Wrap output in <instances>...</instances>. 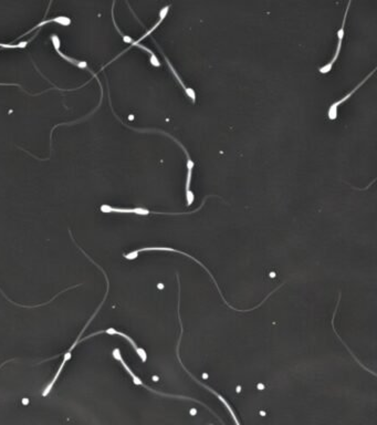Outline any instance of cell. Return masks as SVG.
Returning a JSON list of instances; mask_svg holds the SVG:
<instances>
[{"label": "cell", "mask_w": 377, "mask_h": 425, "mask_svg": "<svg viewBox=\"0 0 377 425\" xmlns=\"http://www.w3.org/2000/svg\"><path fill=\"white\" fill-rule=\"evenodd\" d=\"M156 250H157V252H173V253H178V254H181V255H184V256H187L188 258H191V259H193L194 261H196L198 265H200L201 267H203L206 272H207V274L210 276V278H211V280L213 281V283H214V286H216V288L218 289V293H219V295H220V297H222V299L224 300V302L225 304L228 306L229 308H231L232 310H235V311H238V312H249V311H251V310H255V309H257V308H259L260 306H261L263 302L268 299L270 296L274 294V293H276L278 289H279V287L278 288H276L274 291H272L271 294H269L268 296H266V297L264 298V300L261 302V304H259L258 306H256L255 308H251V309H248V310H239V309H236V308H233L228 301H227L225 298H224V296H223V293H222V290H220V288H219V286H218V283H217V281H216V279L213 278V276L211 275V273L209 272V269H207V267L204 265L203 262H200L198 259H196L195 258V257H193L192 255H188L187 253H185V252H180V250H177V249H174V248H170V247H145V248H141V249H138V250H134V252H132V253H129V254H126V255H124V257L126 259H128V260H133V259H136L138 258V255L140 254V253H142V252H156Z\"/></svg>", "instance_id": "cell-1"}, {"label": "cell", "mask_w": 377, "mask_h": 425, "mask_svg": "<svg viewBox=\"0 0 377 425\" xmlns=\"http://www.w3.org/2000/svg\"><path fill=\"white\" fill-rule=\"evenodd\" d=\"M112 354H113V358H114L115 360H118V361H120V362H121V364L123 365V368H124V369H125V371L128 373V375L132 377V380H133V383H134V384H136V385H141V386H143V388H145L146 390L153 392V393H155V394H158V395H161V396L174 397V399H179V400H187V401L196 402V403H198V404H200V405H203V407H204V408H206L208 411H209L211 414H213V416H216V417L218 418V421H219L220 423H222L223 425H225V423H224L222 420H220V418L217 416V414L214 413V412H213L212 410H210L209 408H208L205 403H203V402H200V401L196 400V399H193V397H190V396H184V395H177V394H168V393H163V392L156 391V390H154V389H152V388H149V386H147L145 383H143L142 380H141L138 376H136L135 373H134L131 369H129V366H128V365H127V363L124 361V359H123V357H122V354H121V351H120L119 348H116V349H114Z\"/></svg>", "instance_id": "cell-2"}, {"label": "cell", "mask_w": 377, "mask_h": 425, "mask_svg": "<svg viewBox=\"0 0 377 425\" xmlns=\"http://www.w3.org/2000/svg\"><path fill=\"white\" fill-rule=\"evenodd\" d=\"M180 295L178 294V311H177V313H178V319H179V325H180V336H179V339H178V344H177V348H176V354H177V358H178V361H179V363H180V365H181V368H183L186 372H187V375L190 376L195 382H196L197 384H199L200 386H203V388H205V389H207L208 391L210 392V393H212L213 395H216L218 399H219V401L222 402L225 407H226V409H227V411L229 412L230 413V415H231V417H232V420H233V422H235V424L236 425H241L240 424V422H239V420H238V417H237V415H236V413H235V411H233V409L231 408V405L228 403V401L226 400V399L222 395V394H219L218 392H216L214 391L213 389H211L210 386H208V385H206L205 383H203V382H200L199 380L195 377V376H193L192 373L188 371L187 369H186V366L183 364V361H181V359H180V356H179V348H180V342H181V339H183V333H184V328H183V323H181V319H180V311H179V308H180Z\"/></svg>", "instance_id": "cell-3"}, {"label": "cell", "mask_w": 377, "mask_h": 425, "mask_svg": "<svg viewBox=\"0 0 377 425\" xmlns=\"http://www.w3.org/2000/svg\"><path fill=\"white\" fill-rule=\"evenodd\" d=\"M102 305H103V302H102V304L100 305V307L96 309V311H95V313H94V314L92 315V318H91V319H90V321H89V323L87 324V326L83 328V330H82V331H81V333L79 334V337H77V339L75 340V342H74V343L72 344V347H71V348H70V349H69V350H68V351H67L66 353H64V358H63V361L61 362V364H60V366H59V369H58V371H57V373H56V376L53 377V379H52V380H51V382H50V383H48V385H47V386H45V388H44V390H43V392H42V396H44V397H45V396H48V395L50 394V392L52 391V389H53V386H55L56 382L58 381V379H59L60 375H61V373H62V371H63V369H64V366H66L67 362H68V361H70V360H71V358H72V351L74 350V348H75V347H76L77 344H79V342H80V339H81V337H82V333H83L84 331H86V329H87V328H88V326H89V325L91 324V321H92V319H93V318L95 317V315H96V313H97V312H99V310H100V309H101Z\"/></svg>", "instance_id": "cell-4"}, {"label": "cell", "mask_w": 377, "mask_h": 425, "mask_svg": "<svg viewBox=\"0 0 377 425\" xmlns=\"http://www.w3.org/2000/svg\"><path fill=\"white\" fill-rule=\"evenodd\" d=\"M351 4H352L351 2L347 4V8H346V10H345V15H344V18H343L342 27L340 28L339 32H337V37H339V42H337V46H336V50H335L334 57L332 58V60H331L329 63H327V64H326V66H323V67H321L320 69H318V71H320L321 73H324V74H326V73H329L330 71L332 70V68H333V66H334L335 61L337 60V58H339V55H340V52H341V48H342V41H343V38H344V28H345L346 16H347L348 9H349V7H351Z\"/></svg>", "instance_id": "cell-5"}, {"label": "cell", "mask_w": 377, "mask_h": 425, "mask_svg": "<svg viewBox=\"0 0 377 425\" xmlns=\"http://www.w3.org/2000/svg\"><path fill=\"white\" fill-rule=\"evenodd\" d=\"M101 333H107V334H110V336H120V337H122V338L126 339V340L128 341V342L131 343V346L133 347V349L135 350V352L138 353V356H139V357H140V359L142 360V362H146V360H147V354H146L145 350H144V349H142V348H140L138 344H136V342H135V341H134L131 337H128L127 334L123 333V332H121V331L115 330L114 328H109V329L104 330V331H99V332L92 333V334H90V336H88L87 338H92V337L96 336V334H101ZM87 338H86V339H87Z\"/></svg>", "instance_id": "cell-6"}, {"label": "cell", "mask_w": 377, "mask_h": 425, "mask_svg": "<svg viewBox=\"0 0 377 425\" xmlns=\"http://www.w3.org/2000/svg\"><path fill=\"white\" fill-rule=\"evenodd\" d=\"M101 210L103 213H122V214H136V215H148V214H157L156 211H151L146 208L143 207H136V208H116L112 207L110 205H102ZM167 214V213H165Z\"/></svg>", "instance_id": "cell-7"}, {"label": "cell", "mask_w": 377, "mask_h": 425, "mask_svg": "<svg viewBox=\"0 0 377 425\" xmlns=\"http://www.w3.org/2000/svg\"><path fill=\"white\" fill-rule=\"evenodd\" d=\"M374 71H375V70H374ZM374 71H372V73H370L368 76H366V78L364 79V80L360 83V85H357V86H356V87L352 90V91H351L349 93H347L345 96H344V98H342L341 100H339V101H336V102L332 103V104L330 105V108H329V113H328V115H329V119H330V120H332V121H333V120H336V118H337V109H339V107L342 104V103H344V102H345L346 100H348V99L351 98V96H352V95L356 92V90H357V89H360V87L363 85L364 82H365L366 80H368L369 76L374 73Z\"/></svg>", "instance_id": "cell-8"}, {"label": "cell", "mask_w": 377, "mask_h": 425, "mask_svg": "<svg viewBox=\"0 0 377 425\" xmlns=\"http://www.w3.org/2000/svg\"><path fill=\"white\" fill-rule=\"evenodd\" d=\"M193 169H194V162L190 155L187 156V177H186V199H187V206L193 205L195 201V195L194 193L191 191V182H192V175H193Z\"/></svg>", "instance_id": "cell-9"}, {"label": "cell", "mask_w": 377, "mask_h": 425, "mask_svg": "<svg viewBox=\"0 0 377 425\" xmlns=\"http://www.w3.org/2000/svg\"><path fill=\"white\" fill-rule=\"evenodd\" d=\"M164 58H165V60H166V62H167V64H168V67H170L171 71H172V72H173V74H174L175 76H176V79H177V81L179 82V85H180L181 87H183V89L185 90V92L187 93V95H188V96H190V98H191V100H192V101H193V102L195 103V101H196V93H195V91H194V90H193L192 88H188V87H186V86H185V83H184V81L180 79V76H179V74L177 73V71L174 69V67H173V64L171 63V61H170V60H168V58H167V57H166L165 55H164Z\"/></svg>", "instance_id": "cell-10"}, {"label": "cell", "mask_w": 377, "mask_h": 425, "mask_svg": "<svg viewBox=\"0 0 377 425\" xmlns=\"http://www.w3.org/2000/svg\"><path fill=\"white\" fill-rule=\"evenodd\" d=\"M52 22H57V23H60L62 25H69L71 23V19L68 17H57L52 19Z\"/></svg>", "instance_id": "cell-11"}, {"label": "cell", "mask_w": 377, "mask_h": 425, "mask_svg": "<svg viewBox=\"0 0 377 425\" xmlns=\"http://www.w3.org/2000/svg\"><path fill=\"white\" fill-rule=\"evenodd\" d=\"M28 42L24 41V42H20L19 44H6V43H0V47L3 48H24L27 46Z\"/></svg>", "instance_id": "cell-12"}, {"label": "cell", "mask_w": 377, "mask_h": 425, "mask_svg": "<svg viewBox=\"0 0 377 425\" xmlns=\"http://www.w3.org/2000/svg\"><path fill=\"white\" fill-rule=\"evenodd\" d=\"M51 40H52V42H53V47H55V49L58 51L60 49V46H61V42H60V39H59V37H58L57 35H52L51 36Z\"/></svg>", "instance_id": "cell-13"}, {"label": "cell", "mask_w": 377, "mask_h": 425, "mask_svg": "<svg viewBox=\"0 0 377 425\" xmlns=\"http://www.w3.org/2000/svg\"><path fill=\"white\" fill-rule=\"evenodd\" d=\"M57 52H58V54H59V56H60V57H62L64 60H67V61H69L70 63H72V64H76V66H77V63H79V62H80V61H77V60L73 59V58H70V57L66 56V55H64L63 52H61V51H60V50H58V51H57Z\"/></svg>", "instance_id": "cell-14"}, {"label": "cell", "mask_w": 377, "mask_h": 425, "mask_svg": "<svg viewBox=\"0 0 377 425\" xmlns=\"http://www.w3.org/2000/svg\"><path fill=\"white\" fill-rule=\"evenodd\" d=\"M170 8H171V6H166V7H164L163 9H161L159 11V19H161V20H164V18L167 16L168 10H170Z\"/></svg>", "instance_id": "cell-15"}, {"label": "cell", "mask_w": 377, "mask_h": 425, "mask_svg": "<svg viewBox=\"0 0 377 425\" xmlns=\"http://www.w3.org/2000/svg\"><path fill=\"white\" fill-rule=\"evenodd\" d=\"M77 67H79V68H87L88 64H87L86 61H80L79 63H77Z\"/></svg>", "instance_id": "cell-16"}, {"label": "cell", "mask_w": 377, "mask_h": 425, "mask_svg": "<svg viewBox=\"0 0 377 425\" xmlns=\"http://www.w3.org/2000/svg\"><path fill=\"white\" fill-rule=\"evenodd\" d=\"M128 120H131V121H132V120H134V115H129V117H128Z\"/></svg>", "instance_id": "cell-17"}]
</instances>
